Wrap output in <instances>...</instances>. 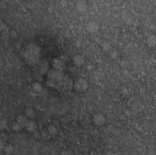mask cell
I'll return each mask as SVG.
<instances>
[{
  "label": "cell",
  "instance_id": "obj_19",
  "mask_svg": "<svg viewBox=\"0 0 156 155\" xmlns=\"http://www.w3.org/2000/svg\"><path fill=\"white\" fill-rule=\"evenodd\" d=\"M41 136L42 137V138L46 140H48L51 138L52 136L50 135L49 133L48 132V130L47 129H44L41 133Z\"/></svg>",
  "mask_w": 156,
  "mask_h": 155
},
{
  "label": "cell",
  "instance_id": "obj_8",
  "mask_svg": "<svg viewBox=\"0 0 156 155\" xmlns=\"http://www.w3.org/2000/svg\"><path fill=\"white\" fill-rule=\"evenodd\" d=\"M105 117L102 114H95L93 117V122L95 125L101 126L105 123Z\"/></svg>",
  "mask_w": 156,
  "mask_h": 155
},
{
  "label": "cell",
  "instance_id": "obj_6",
  "mask_svg": "<svg viewBox=\"0 0 156 155\" xmlns=\"http://www.w3.org/2000/svg\"><path fill=\"white\" fill-rule=\"evenodd\" d=\"M52 66L53 68L60 71L64 72L66 68L65 61L60 58H53L52 60Z\"/></svg>",
  "mask_w": 156,
  "mask_h": 155
},
{
  "label": "cell",
  "instance_id": "obj_12",
  "mask_svg": "<svg viewBox=\"0 0 156 155\" xmlns=\"http://www.w3.org/2000/svg\"><path fill=\"white\" fill-rule=\"evenodd\" d=\"M16 121L22 126L23 128H25L26 124L29 121V119L24 114H21L17 117Z\"/></svg>",
  "mask_w": 156,
  "mask_h": 155
},
{
  "label": "cell",
  "instance_id": "obj_4",
  "mask_svg": "<svg viewBox=\"0 0 156 155\" xmlns=\"http://www.w3.org/2000/svg\"><path fill=\"white\" fill-rule=\"evenodd\" d=\"M74 82L67 75L58 84V88L61 90L70 91L74 88Z\"/></svg>",
  "mask_w": 156,
  "mask_h": 155
},
{
  "label": "cell",
  "instance_id": "obj_2",
  "mask_svg": "<svg viewBox=\"0 0 156 155\" xmlns=\"http://www.w3.org/2000/svg\"><path fill=\"white\" fill-rule=\"evenodd\" d=\"M23 57L25 63L32 67L36 66L41 60V55L32 54L26 52H25Z\"/></svg>",
  "mask_w": 156,
  "mask_h": 155
},
{
  "label": "cell",
  "instance_id": "obj_7",
  "mask_svg": "<svg viewBox=\"0 0 156 155\" xmlns=\"http://www.w3.org/2000/svg\"><path fill=\"white\" fill-rule=\"evenodd\" d=\"M25 52L32 54L41 55V49L38 45L34 43H29L25 46Z\"/></svg>",
  "mask_w": 156,
  "mask_h": 155
},
{
  "label": "cell",
  "instance_id": "obj_14",
  "mask_svg": "<svg viewBox=\"0 0 156 155\" xmlns=\"http://www.w3.org/2000/svg\"><path fill=\"white\" fill-rule=\"evenodd\" d=\"M76 8L77 10L81 12H85L87 10V5L86 1H80L77 3L76 4Z\"/></svg>",
  "mask_w": 156,
  "mask_h": 155
},
{
  "label": "cell",
  "instance_id": "obj_20",
  "mask_svg": "<svg viewBox=\"0 0 156 155\" xmlns=\"http://www.w3.org/2000/svg\"><path fill=\"white\" fill-rule=\"evenodd\" d=\"M14 148L12 145L11 144L7 145L4 148V150L5 152L7 154H11L13 152Z\"/></svg>",
  "mask_w": 156,
  "mask_h": 155
},
{
  "label": "cell",
  "instance_id": "obj_10",
  "mask_svg": "<svg viewBox=\"0 0 156 155\" xmlns=\"http://www.w3.org/2000/svg\"><path fill=\"white\" fill-rule=\"evenodd\" d=\"M24 115L29 120H33L36 116V113L33 107H26L24 110Z\"/></svg>",
  "mask_w": 156,
  "mask_h": 155
},
{
  "label": "cell",
  "instance_id": "obj_17",
  "mask_svg": "<svg viewBox=\"0 0 156 155\" xmlns=\"http://www.w3.org/2000/svg\"><path fill=\"white\" fill-rule=\"evenodd\" d=\"M147 45L150 47H154L156 45V36L155 35H151L148 36L146 40Z\"/></svg>",
  "mask_w": 156,
  "mask_h": 155
},
{
  "label": "cell",
  "instance_id": "obj_21",
  "mask_svg": "<svg viewBox=\"0 0 156 155\" xmlns=\"http://www.w3.org/2000/svg\"><path fill=\"white\" fill-rule=\"evenodd\" d=\"M8 121L6 119H3L1 121L0 123V129L1 130L6 129L8 126Z\"/></svg>",
  "mask_w": 156,
  "mask_h": 155
},
{
  "label": "cell",
  "instance_id": "obj_18",
  "mask_svg": "<svg viewBox=\"0 0 156 155\" xmlns=\"http://www.w3.org/2000/svg\"><path fill=\"white\" fill-rule=\"evenodd\" d=\"M48 132L52 136H57L58 134V130L57 128H56L55 126L50 125L47 129Z\"/></svg>",
  "mask_w": 156,
  "mask_h": 155
},
{
  "label": "cell",
  "instance_id": "obj_15",
  "mask_svg": "<svg viewBox=\"0 0 156 155\" xmlns=\"http://www.w3.org/2000/svg\"><path fill=\"white\" fill-rule=\"evenodd\" d=\"M31 89L35 93H39L43 90V87L39 82H35L31 85Z\"/></svg>",
  "mask_w": 156,
  "mask_h": 155
},
{
  "label": "cell",
  "instance_id": "obj_22",
  "mask_svg": "<svg viewBox=\"0 0 156 155\" xmlns=\"http://www.w3.org/2000/svg\"><path fill=\"white\" fill-rule=\"evenodd\" d=\"M42 75L38 74L37 72H34V77L35 78V79H36L37 80H38V82H40L42 81Z\"/></svg>",
  "mask_w": 156,
  "mask_h": 155
},
{
  "label": "cell",
  "instance_id": "obj_23",
  "mask_svg": "<svg viewBox=\"0 0 156 155\" xmlns=\"http://www.w3.org/2000/svg\"><path fill=\"white\" fill-rule=\"evenodd\" d=\"M61 155H74V154L70 150H65L62 152Z\"/></svg>",
  "mask_w": 156,
  "mask_h": 155
},
{
  "label": "cell",
  "instance_id": "obj_1",
  "mask_svg": "<svg viewBox=\"0 0 156 155\" xmlns=\"http://www.w3.org/2000/svg\"><path fill=\"white\" fill-rule=\"evenodd\" d=\"M66 74L64 72L60 71L52 68L47 72V83L51 85H56L58 88V84L65 78Z\"/></svg>",
  "mask_w": 156,
  "mask_h": 155
},
{
  "label": "cell",
  "instance_id": "obj_13",
  "mask_svg": "<svg viewBox=\"0 0 156 155\" xmlns=\"http://www.w3.org/2000/svg\"><path fill=\"white\" fill-rule=\"evenodd\" d=\"M73 61L75 66H81L85 62V58L81 55H77L73 57Z\"/></svg>",
  "mask_w": 156,
  "mask_h": 155
},
{
  "label": "cell",
  "instance_id": "obj_24",
  "mask_svg": "<svg viewBox=\"0 0 156 155\" xmlns=\"http://www.w3.org/2000/svg\"><path fill=\"white\" fill-rule=\"evenodd\" d=\"M8 136L6 134H5L4 133H1V139L4 140V141H6L7 139Z\"/></svg>",
  "mask_w": 156,
  "mask_h": 155
},
{
  "label": "cell",
  "instance_id": "obj_5",
  "mask_svg": "<svg viewBox=\"0 0 156 155\" xmlns=\"http://www.w3.org/2000/svg\"><path fill=\"white\" fill-rule=\"evenodd\" d=\"M35 72L43 75L47 72L49 70V64L48 61L45 59L41 60L36 66H35Z\"/></svg>",
  "mask_w": 156,
  "mask_h": 155
},
{
  "label": "cell",
  "instance_id": "obj_11",
  "mask_svg": "<svg viewBox=\"0 0 156 155\" xmlns=\"http://www.w3.org/2000/svg\"><path fill=\"white\" fill-rule=\"evenodd\" d=\"M99 24L95 21H91L87 25V30L91 33L96 32L99 29Z\"/></svg>",
  "mask_w": 156,
  "mask_h": 155
},
{
  "label": "cell",
  "instance_id": "obj_3",
  "mask_svg": "<svg viewBox=\"0 0 156 155\" xmlns=\"http://www.w3.org/2000/svg\"><path fill=\"white\" fill-rule=\"evenodd\" d=\"M88 83L85 79L82 78L77 79L74 83V89L79 93L85 92L88 89Z\"/></svg>",
  "mask_w": 156,
  "mask_h": 155
},
{
  "label": "cell",
  "instance_id": "obj_9",
  "mask_svg": "<svg viewBox=\"0 0 156 155\" xmlns=\"http://www.w3.org/2000/svg\"><path fill=\"white\" fill-rule=\"evenodd\" d=\"M25 128L28 132L33 133L38 129V125L34 121L29 120Z\"/></svg>",
  "mask_w": 156,
  "mask_h": 155
},
{
  "label": "cell",
  "instance_id": "obj_16",
  "mask_svg": "<svg viewBox=\"0 0 156 155\" xmlns=\"http://www.w3.org/2000/svg\"><path fill=\"white\" fill-rule=\"evenodd\" d=\"M11 128L12 130L15 132H19L23 128L17 121L12 122L11 124Z\"/></svg>",
  "mask_w": 156,
  "mask_h": 155
}]
</instances>
